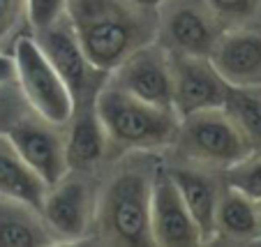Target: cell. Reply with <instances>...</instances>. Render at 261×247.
Here are the masks:
<instances>
[{
	"label": "cell",
	"mask_w": 261,
	"mask_h": 247,
	"mask_svg": "<svg viewBox=\"0 0 261 247\" xmlns=\"http://www.w3.org/2000/svg\"><path fill=\"white\" fill-rule=\"evenodd\" d=\"M67 21L88 63L104 74L155 40V12L129 0H69Z\"/></svg>",
	"instance_id": "6da1fadb"
},
{
	"label": "cell",
	"mask_w": 261,
	"mask_h": 247,
	"mask_svg": "<svg viewBox=\"0 0 261 247\" xmlns=\"http://www.w3.org/2000/svg\"><path fill=\"white\" fill-rule=\"evenodd\" d=\"M95 111L102 120L109 144H116L118 148L158 150L176 144L180 125L176 111L141 102L109 81H104L95 97Z\"/></svg>",
	"instance_id": "7a4b0ae2"
},
{
	"label": "cell",
	"mask_w": 261,
	"mask_h": 247,
	"mask_svg": "<svg viewBox=\"0 0 261 247\" xmlns=\"http://www.w3.org/2000/svg\"><path fill=\"white\" fill-rule=\"evenodd\" d=\"M150 189L153 176L141 169L116 173L95 203L93 224L104 240L116 245H153L150 238Z\"/></svg>",
	"instance_id": "3957f363"
},
{
	"label": "cell",
	"mask_w": 261,
	"mask_h": 247,
	"mask_svg": "<svg viewBox=\"0 0 261 247\" xmlns=\"http://www.w3.org/2000/svg\"><path fill=\"white\" fill-rule=\"evenodd\" d=\"M14 81L35 116L58 127L74 114V97L56 67L49 63L35 37H21L14 44Z\"/></svg>",
	"instance_id": "277c9868"
},
{
	"label": "cell",
	"mask_w": 261,
	"mask_h": 247,
	"mask_svg": "<svg viewBox=\"0 0 261 247\" xmlns=\"http://www.w3.org/2000/svg\"><path fill=\"white\" fill-rule=\"evenodd\" d=\"M176 144L180 146L185 157L222 169L252 155L243 132L222 106L180 118Z\"/></svg>",
	"instance_id": "5b68a950"
},
{
	"label": "cell",
	"mask_w": 261,
	"mask_h": 247,
	"mask_svg": "<svg viewBox=\"0 0 261 247\" xmlns=\"http://www.w3.org/2000/svg\"><path fill=\"white\" fill-rule=\"evenodd\" d=\"M222 30L206 0H164L155 12V42L169 53L211 58Z\"/></svg>",
	"instance_id": "8992f818"
},
{
	"label": "cell",
	"mask_w": 261,
	"mask_h": 247,
	"mask_svg": "<svg viewBox=\"0 0 261 247\" xmlns=\"http://www.w3.org/2000/svg\"><path fill=\"white\" fill-rule=\"evenodd\" d=\"M35 42L40 44V49L44 51L49 63L54 65L56 72L60 74V79L69 88L74 104L93 102L97 97L99 88L104 86L109 74L95 69L88 63L81 44L74 37V30L69 25L67 16L60 19L58 23L49 25V28L37 30L35 33Z\"/></svg>",
	"instance_id": "52a82bcc"
},
{
	"label": "cell",
	"mask_w": 261,
	"mask_h": 247,
	"mask_svg": "<svg viewBox=\"0 0 261 247\" xmlns=\"http://www.w3.org/2000/svg\"><path fill=\"white\" fill-rule=\"evenodd\" d=\"M107 81L141 102L162 106V109H173L171 56L155 40L132 51L114 72H109Z\"/></svg>",
	"instance_id": "ba28073f"
},
{
	"label": "cell",
	"mask_w": 261,
	"mask_h": 247,
	"mask_svg": "<svg viewBox=\"0 0 261 247\" xmlns=\"http://www.w3.org/2000/svg\"><path fill=\"white\" fill-rule=\"evenodd\" d=\"M171 56V106L178 118L224 106L229 84L220 76L211 58L199 56Z\"/></svg>",
	"instance_id": "9c48e42d"
},
{
	"label": "cell",
	"mask_w": 261,
	"mask_h": 247,
	"mask_svg": "<svg viewBox=\"0 0 261 247\" xmlns=\"http://www.w3.org/2000/svg\"><path fill=\"white\" fill-rule=\"evenodd\" d=\"M40 217L54 242H76L93 227L95 201L90 187L81 178H67L46 187Z\"/></svg>",
	"instance_id": "30bf717a"
},
{
	"label": "cell",
	"mask_w": 261,
	"mask_h": 247,
	"mask_svg": "<svg viewBox=\"0 0 261 247\" xmlns=\"http://www.w3.org/2000/svg\"><path fill=\"white\" fill-rule=\"evenodd\" d=\"M58 125L46 123L40 116H23L7 132L16 153L33 169L40 180L51 187L67 176V155H65V136L58 132Z\"/></svg>",
	"instance_id": "8fae6325"
},
{
	"label": "cell",
	"mask_w": 261,
	"mask_h": 247,
	"mask_svg": "<svg viewBox=\"0 0 261 247\" xmlns=\"http://www.w3.org/2000/svg\"><path fill=\"white\" fill-rule=\"evenodd\" d=\"M150 238L153 245L162 247H190L199 245L201 233L185 208L169 171L153 176L150 189Z\"/></svg>",
	"instance_id": "7c38bea8"
},
{
	"label": "cell",
	"mask_w": 261,
	"mask_h": 247,
	"mask_svg": "<svg viewBox=\"0 0 261 247\" xmlns=\"http://www.w3.org/2000/svg\"><path fill=\"white\" fill-rule=\"evenodd\" d=\"M211 63L231 88L261 86V33L241 28H224L211 53Z\"/></svg>",
	"instance_id": "4fadbf2b"
},
{
	"label": "cell",
	"mask_w": 261,
	"mask_h": 247,
	"mask_svg": "<svg viewBox=\"0 0 261 247\" xmlns=\"http://www.w3.org/2000/svg\"><path fill=\"white\" fill-rule=\"evenodd\" d=\"M109 148L107 132L102 127L93 102L74 104V114L67 120L65 155L69 171H90L104 159Z\"/></svg>",
	"instance_id": "5bb4252c"
},
{
	"label": "cell",
	"mask_w": 261,
	"mask_h": 247,
	"mask_svg": "<svg viewBox=\"0 0 261 247\" xmlns=\"http://www.w3.org/2000/svg\"><path fill=\"white\" fill-rule=\"evenodd\" d=\"M169 176H171L185 208L192 215L194 224L201 233V240H213L215 238V210L217 201H220V189H217L213 176L188 167L169 169Z\"/></svg>",
	"instance_id": "9a60e30c"
},
{
	"label": "cell",
	"mask_w": 261,
	"mask_h": 247,
	"mask_svg": "<svg viewBox=\"0 0 261 247\" xmlns=\"http://www.w3.org/2000/svg\"><path fill=\"white\" fill-rule=\"evenodd\" d=\"M46 185L23 162L7 134H0V197L14 199L40 213Z\"/></svg>",
	"instance_id": "2e32d148"
},
{
	"label": "cell",
	"mask_w": 261,
	"mask_h": 247,
	"mask_svg": "<svg viewBox=\"0 0 261 247\" xmlns=\"http://www.w3.org/2000/svg\"><path fill=\"white\" fill-rule=\"evenodd\" d=\"M215 236L236 242H252L261 238V217L256 201L227 187L220 194L215 210Z\"/></svg>",
	"instance_id": "e0dca14e"
},
{
	"label": "cell",
	"mask_w": 261,
	"mask_h": 247,
	"mask_svg": "<svg viewBox=\"0 0 261 247\" xmlns=\"http://www.w3.org/2000/svg\"><path fill=\"white\" fill-rule=\"evenodd\" d=\"M51 242L54 238L35 208L0 197V247H37Z\"/></svg>",
	"instance_id": "ac0fdd59"
},
{
	"label": "cell",
	"mask_w": 261,
	"mask_h": 247,
	"mask_svg": "<svg viewBox=\"0 0 261 247\" xmlns=\"http://www.w3.org/2000/svg\"><path fill=\"white\" fill-rule=\"evenodd\" d=\"M222 109L238 125L252 153L261 155V93H256V88H231L229 86Z\"/></svg>",
	"instance_id": "d6986e66"
},
{
	"label": "cell",
	"mask_w": 261,
	"mask_h": 247,
	"mask_svg": "<svg viewBox=\"0 0 261 247\" xmlns=\"http://www.w3.org/2000/svg\"><path fill=\"white\" fill-rule=\"evenodd\" d=\"M224 183H227V187L259 201L261 199V155L252 153L245 159H241V162L227 167Z\"/></svg>",
	"instance_id": "ffe728a7"
},
{
	"label": "cell",
	"mask_w": 261,
	"mask_h": 247,
	"mask_svg": "<svg viewBox=\"0 0 261 247\" xmlns=\"http://www.w3.org/2000/svg\"><path fill=\"white\" fill-rule=\"evenodd\" d=\"M224 28H241L261 14V0H206Z\"/></svg>",
	"instance_id": "44dd1931"
},
{
	"label": "cell",
	"mask_w": 261,
	"mask_h": 247,
	"mask_svg": "<svg viewBox=\"0 0 261 247\" xmlns=\"http://www.w3.org/2000/svg\"><path fill=\"white\" fill-rule=\"evenodd\" d=\"M23 116H28V104L16 81H0V134H7Z\"/></svg>",
	"instance_id": "7402d4cb"
},
{
	"label": "cell",
	"mask_w": 261,
	"mask_h": 247,
	"mask_svg": "<svg viewBox=\"0 0 261 247\" xmlns=\"http://www.w3.org/2000/svg\"><path fill=\"white\" fill-rule=\"evenodd\" d=\"M25 3V19L33 25V30H44L49 25L58 23L67 16L69 0H23Z\"/></svg>",
	"instance_id": "603a6c76"
},
{
	"label": "cell",
	"mask_w": 261,
	"mask_h": 247,
	"mask_svg": "<svg viewBox=\"0 0 261 247\" xmlns=\"http://www.w3.org/2000/svg\"><path fill=\"white\" fill-rule=\"evenodd\" d=\"M25 16L23 0H0V44L12 37Z\"/></svg>",
	"instance_id": "cb8c5ba5"
},
{
	"label": "cell",
	"mask_w": 261,
	"mask_h": 247,
	"mask_svg": "<svg viewBox=\"0 0 261 247\" xmlns=\"http://www.w3.org/2000/svg\"><path fill=\"white\" fill-rule=\"evenodd\" d=\"M0 81H14V60H12V56L0 53Z\"/></svg>",
	"instance_id": "d4e9b609"
},
{
	"label": "cell",
	"mask_w": 261,
	"mask_h": 247,
	"mask_svg": "<svg viewBox=\"0 0 261 247\" xmlns=\"http://www.w3.org/2000/svg\"><path fill=\"white\" fill-rule=\"evenodd\" d=\"M129 3H134L137 7H141V10H148V12H158L160 5H162L164 0H129Z\"/></svg>",
	"instance_id": "484cf974"
},
{
	"label": "cell",
	"mask_w": 261,
	"mask_h": 247,
	"mask_svg": "<svg viewBox=\"0 0 261 247\" xmlns=\"http://www.w3.org/2000/svg\"><path fill=\"white\" fill-rule=\"evenodd\" d=\"M256 208H259V217H261V199L256 201Z\"/></svg>",
	"instance_id": "4316f807"
}]
</instances>
